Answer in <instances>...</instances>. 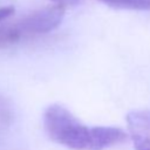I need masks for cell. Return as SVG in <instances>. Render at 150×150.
<instances>
[{
  "label": "cell",
  "instance_id": "cell-1",
  "mask_svg": "<svg viewBox=\"0 0 150 150\" xmlns=\"http://www.w3.org/2000/svg\"><path fill=\"white\" fill-rule=\"evenodd\" d=\"M43 127L52 141L73 150H104L127 139V134L122 129L86 125L57 103L45 110Z\"/></svg>",
  "mask_w": 150,
  "mask_h": 150
},
{
  "label": "cell",
  "instance_id": "cell-2",
  "mask_svg": "<svg viewBox=\"0 0 150 150\" xmlns=\"http://www.w3.org/2000/svg\"><path fill=\"white\" fill-rule=\"evenodd\" d=\"M64 7L53 5L29 13L14 22L0 27V46H8L22 39L46 34L55 29L62 21Z\"/></svg>",
  "mask_w": 150,
  "mask_h": 150
},
{
  "label": "cell",
  "instance_id": "cell-3",
  "mask_svg": "<svg viewBox=\"0 0 150 150\" xmlns=\"http://www.w3.org/2000/svg\"><path fill=\"white\" fill-rule=\"evenodd\" d=\"M125 120L134 148L136 150H150V110H131Z\"/></svg>",
  "mask_w": 150,
  "mask_h": 150
},
{
  "label": "cell",
  "instance_id": "cell-4",
  "mask_svg": "<svg viewBox=\"0 0 150 150\" xmlns=\"http://www.w3.org/2000/svg\"><path fill=\"white\" fill-rule=\"evenodd\" d=\"M101 2L120 9L150 11V0H100Z\"/></svg>",
  "mask_w": 150,
  "mask_h": 150
},
{
  "label": "cell",
  "instance_id": "cell-5",
  "mask_svg": "<svg viewBox=\"0 0 150 150\" xmlns=\"http://www.w3.org/2000/svg\"><path fill=\"white\" fill-rule=\"evenodd\" d=\"M52 2L60 5L62 7H67V6H75L77 4H80L82 0H50Z\"/></svg>",
  "mask_w": 150,
  "mask_h": 150
},
{
  "label": "cell",
  "instance_id": "cell-6",
  "mask_svg": "<svg viewBox=\"0 0 150 150\" xmlns=\"http://www.w3.org/2000/svg\"><path fill=\"white\" fill-rule=\"evenodd\" d=\"M14 13V8L12 6L8 7H1L0 8V21H2L4 19H7L8 16H11Z\"/></svg>",
  "mask_w": 150,
  "mask_h": 150
}]
</instances>
